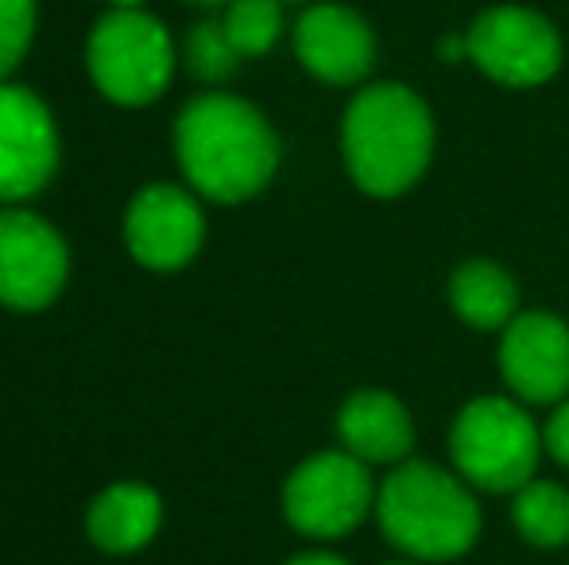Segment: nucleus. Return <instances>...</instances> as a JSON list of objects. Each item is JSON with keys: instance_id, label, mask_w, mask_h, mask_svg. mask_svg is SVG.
Listing matches in <instances>:
<instances>
[{"instance_id": "b1692460", "label": "nucleus", "mask_w": 569, "mask_h": 565, "mask_svg": "<svg viewBox=\"0 0 569 565\" xmlns=\"http://www.w3.org/2000/svg\"><path fill=\"white\" fill-rule=\"evenodd\" d=\"M391 565H415V562H391Z\"/></svg>"}, {"instance_id": "412c9836", "label": "nucleus", "mask_w": 569, "mask_h": 565, "mask_svg": "<svg viewBox=\"0 0 569 565\" xmlns=\"http://www.w3.org/2000/svg\"><path fill=\"white\" fill-rule=\"evenodd\" d=\"M287 565H349V562L333 558V554H299V558H291Z\"/></svg>"}, {"instance_id": "9d476101", "label": "nucleus", "mask_w": 569, "mask_h": 565, "mask_svg": "<svg viewBox=\"0 0 569 565\" xmlns=\"http://www.w3.org/2000/svg\"><path fill=\"white\" fill-rule=\"evenodd\" d=\"M469 59L503 85H539L562 62V39L527 8H492L465 36Z\"/></svg>"}, {"instance_id": "4468645a", "label": "nucleus", "mask_w": 569, "mask_h": 565, "mask_svg": "<svg viewBox=\"0 0 569 565\" xmlns=\"http://www.w3.org/2000/svg\"><path fill=\"white\" fill-rule=\"evenodd\" d=\"M338 434L345 453L360 457L365 465H388L403 461L415 442V426L407 407L388 392H357L345 400L338 415Z\"/></svg>"}, {"instance_id": "dca6fc26", "label": "nucleus", "mask_w": 569, "mask_h": 565, "mask_svg": "<svg viewBox=\"0 0 569 565\" xmlns=\"http://www.w3.org/2000/svg\"><path fill=\"white\" fill-rule=\"evenodd\" d=\"M511 519L519 535L535 546H566L569 543V492L555 481H527L511 492Z\"/></svg>"}, {"instance_id": "a211bd4d", "label": "nucleus", "mask_w": 569, "mask_h": 565, "mask_svg": "<svg viewBox=\"0 0 569 565\" xmlns=\"http://www.w3.org/2000/svg\"><path fill=\"white\" fill-rule=\"evenodd\" d=\"M240 51L232 47L229 31L221 20H202L190 28L187 36V67L194 70L202 82H221L237 70Z\"/></svg>"}, {"instance_id": "9b49d317", "label": "nucleus", "mask_w": 569, "mask_h": 565, "mask_svg": "<svg viewBox=\"0 0 569 565\" xmlns=\"http://www.w3.org/2000/svg\"><path fill=\"white\" fill-rule=\"evenodd\" d=\"M500 372L523 403H562L569 392V330L555 314H516L503 325Z\"/></svg>"}, {"instance_id": "6ab92c4d", "label": "nucleus", "mask_w": 569, "mask_h": 565, "mask_svg": "<svg viewBox=\"0 0 569 565\" xmlns=\"http://www.w3.org/2000/svg\"><path fill=\"white\" fill-rule=\"evenodd\" d=\"M36 39V0H0V82L16 74Z\"/></svg>"}, {"instance_id": "0eeeda50", "label": "nucleus", "mask_w": 569, "mask_h": 565, "mask_svg": "<svg viewBox=\"0 0 569 565\" xmlns=\"http://www.w3.org/2000/svg\"><path fill=\"white\" fill-rule=\"evenodd\" d=\"M70 252L62 233L23 205L0 210V306L36 314L62 294Z\"/></svg>"}, {"instance_id": "4be33fe9", "label": "nucleus", "mask_w": 569, "mask_h": 565, "mask_svg": "<svg viewBox=\"0 0 569 565\" xmlns=\"http://www.w3.org/2000/svg\"><path fill=\"white\" fill-rule=\"evenodd\" d=\"M190 4H198V8H221V4H232V0H190Z\"/></svg>"}, {"instance_id": "1a4fd4ad", "label": "nucleus", "mask_w": 569, "mask_h": 565, "mask_svg": "<svg viewBox=\"0 0 569 565\" xmlns=\"http://www.w3.org/2000/svg\"><path fill=\"white\" fill-rule=\"evenodd\" d=\"M206 218L190 190L174 182H151L128 202L124 244L148 272H179L202 252Z\"/></svg>"}, {"instance_id": "20e7f679", "label": "nucleus", "mask_w": 569, "mask_h": 565, "mask_svg": "<svg viewBox=\"0 0 569 565\" xmlns=\"http://www.w3.org/2000/svg\"><path fill=\"white\" fill-rule=\"evenodd\" d=\"M86 67L106 101L143 109L163 98L174 78L171 31L143 8H109L90 31Z\"/></svg>"}, {"instance_id": "6e6552de", "label": "nucleus", "mask_w": 569, "mask_h": 565, "mask_svg": "<svg viewBox=\"0 0 569 565\" xmlns=\"http://www.w3.org/2000/svg\"><path fill=\"white\" fill-rule=\"evenodd\" d=\"M59 171V129L28 85L0 82V205H23Z\"/></svg>"}, {"instance_id": "ddd939ff", "label": "nucleus", "mask_w": 569, "mask_h": 565, "mask_svg": "<svg viewBox=\"0 0 569 565\" xmlns=\"http://www.w3.org/2000/svg\"><path fill=\"white\" fill-rule=\"evenodd\" d=\"M163 527V500L140 481L109 484L86 512V535L106 554H136Z\"/></svg>"}, {"instance_id": "5701e85b", "label": "nucleus", "mask_w": 569, "mask_h": 565, "mask_svg": "<svg viewBox=\"0 0 569 565\" xmlns=\"http://www.w3.org/2000/svg\"><path fill=\"white\" fill-rule=\"evenodd\" d=\"M109 4H113V8H140L143 0H109Z\"/></svg>"}, {"instance_id": "7ed1b4c3", "label": "nucleus", "mask_w": 569, "mask_h": 565, "mask_svg": "<svg viewBox=\"0 0 569 565\" xmlns=\"http://www.w3.org/2000/svg\"><path fill=\"white\" fill-rule=\"evenodd\" d=\"M380 531L403 554L419 562L461 558L480 535V507L465 488V476H453L430 461H407L376 496Z\"/></svg>"}, {"instance_id": "f257e3e1", "label": "nucleus", "mask_w": 569, "mask_h": 565, "mask_svg": "<svg viewBox=\"0 0 569 565\" xmlns=\"http://www.w3.org/2000/svg\"><path fill=\"white\" fill-rule=\"evenodd\" d=\"M174 159L190 190L221 205L248 202L279 167V140L260 109L232 93H202L174 121Z\"/></svg>"}, {"instance_id": "2eb2a0df", "label": "nucleus", "mask_w": 569, "mask_h": 565, "mask_svg": "<svg viewBox=\"0 0 569 565\" xmlns=\"http://www.w3.org/2000/svg\"><path fill=\"white\" fill-rule=\"evenodd\" d=\"M450 299L461 322L477 325V330H503L516 317L519 291L511 275L496 264H465L450 283Z\"/></svg>"}, {"instance_id": "f3484780", "label": "nucleus", "mask_w": 569, "mask_h": 565, "mask_svg": "<svg viewBox=\"0 0 569 565\" xmlns=\"http://www.w3.org/2000/svg\"><path fill=\"white\" fill-rule=\"evenodd\" d=\"M221 23H226L232 47L240 51V59L263 54L279 43V31H283V4H279V0H232V4H226Z\"/></svg>"}, {"instance_id": "f03ea898", "label": "nucleus", "mask_w": 569, "mask_h": 565, "mask_svg": "<svg viewBox=\"0 0 569 565\" xmlns=\"http://www.w3.org/2000/svg\"><path fill=\"white\" fill-rule=\"evenodd\" d=\"M349 174L372 198H396L419 182L435 148V121L407 85H368L341 124Z\"/></svg>"}, {"instance_id": "f8f14e48", "label": "nucleus", "mask_w": 569, "mask_h": 565, "mask_svg": "<svg viewBox=\"0 0 569 565\" xmlns=\"http://www.w3.org/2000/svg\"><path fill=\"white\" fill-rule=\"evenodd\" d=\"M295 54L315 78L330 85H349L372 67V31L357 12L341 4H315L295 23Z\"/></svg>"}, {"instance_id": "aec40b11", "label": "nucleus", "mask_w": 569, "mask_h": 565, "mask_svg": "<svg viewBox=\"0 0 569 565\" xmlns=\"http://www.w3.org/2000/svg\"><path fill=\"white\" fill-rule=\"evenodd\" d=\"M542 442H547V450L555 453L562 465H569V400H562L555 407L547 430H542Z\"/></svg>"}, {"instance_id": "393cba45", "label": "nucleus", "mask_w": 569, "mask_h": 565, "mask_svg": "<svg viewBox=\"0 0 569 565\" xmlns=\"http://www.w3.org/2000/svg\"><path fill=\"white\" fill-rule=\"evenodd\" d=\"M279 4H287V0H279Z\"/></svg>"}, {"instance_id": "39448f33", "label": "nucleus", "mask_w": 569, "mask_h": 565, "mask_svg": "<svg viewBox=\"0 0 569 565\" xmlns=\"http://www.w3.org/2000/svg\"><path fill=\"white\" fill-rule=\"evenodd\" d=\"M453 465L469 484L485 492H519L535 481L542 434L531 415L511 400H472L453 423Z\"/></svg>"}, {"instance_id": "423d86ee", "label": "nucleus", "mask_w": 569, "mask_h": 565, "mask_svg": "<svg viewBox=\"0 0 569 565\" xmlns=\"http://www.w3.org/2000/svg\"><path fill=\"white\" fill-rule=\"evenodd\" d=\"M376 504L372 473L352 453H318L283 484V515L310 538H341Z\"/></svg>"}]
</instances>
